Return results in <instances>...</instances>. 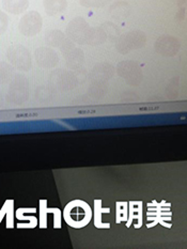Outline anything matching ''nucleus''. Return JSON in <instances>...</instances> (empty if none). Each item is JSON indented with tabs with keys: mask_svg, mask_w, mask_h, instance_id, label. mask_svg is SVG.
Listing matches in <instances>:
<instances>
[{
	"mask_svg": "<svg viewBox=\"0 0 187 249\" xmlns=\"http://www.w3.org/2000/svg\"><path fill=\"white\" fill-rule=\"evenodd\" d=\"M36 112H31V113H18V115H16L17 118H29V117H37Z\"/></svg>",
	"mask_w": 187,
	"mask_h": 249,
	"instance_id": "nucleus-5",
	"label": "nucleus"
},
{
	"mask_svg": "<svg viewBox=\"0 0 187 249\" xmlns=\"http://www.w3.org/2000/svg\"><path fill=\"white\" fill-rule=\"evenodd\" d=\"M44 5L48 14H55L67 7L66 0H45Z\"/></svg>",
	"mask_w": 187,
	"mask_h": 249,
	"instance_id": "nucleus-2",
	"label": "nucleus"
},
{
	"mask_svg": "<svg viewBox=\"0 0 187 249\" xmlns=\"http://www.w3.org/2000/svg\"><path fill=\"white\" fill-rule=\"evenodd\" d=\"M3 7L12 13H19L28 7V0H3Z\"/></svg>",
	"mask_w": 187,
	"mask_h": 249,
	"instance_id": "nucleus-1",
	"label": "nucleus"
},
{
	"mask_svg": "<svg viewBox=\"0 0 187 249\" xmlns=\"http://www.w3.org/2000/svg\"><path fill=\"white\" fill-rule=\"evenodd\" d=\"M159 106H152V107H140L139 110L140 111H155L159 109Z\"/></svg>",
	"mask_w": 187,
	"mask_h": 249,
	"instance_id": "nucleus-4",
	"label": "nucleus"
},
{
	"mask_svg": "<svg viewBox=\"0 0 187 249\" xmlns=\"http://www.w3.org/2000/svg\"><path fill=\"white\" fill-rule=\"evenodd\" d=\"M107 0H80L84 5H101L104 4Z\"/></svg>",
	"mask_w": 187,
	"mask_h": 249,
	"instance_id": "nucleus-3",
	"label": "nucleus"
},
{
	"mask_svg": "<svg viewBox=\"0 0 187 249\" xmlns=\"http://www.w3.org/2000/svg\"><path fill=\"white\" fill-rule=\"evenodd\" d=\"M78 115H93L96 112V110H79L77 111Z\"/></svg>",
	"mask_w": 187,
	"mask_h": 249,
	"instance_id": "nucleus-6",
	"label": "nucleus"
}]
</instances>
